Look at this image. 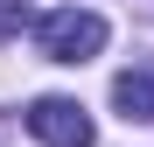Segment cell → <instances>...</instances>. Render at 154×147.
Masks as SVG:
<instances>
[{
  "label": "cell",
  "instance_id": "cell-1",
  "mask_svg": "<svg viewBox=\"0 0 154 147\" xmlns=\"http://www.w3.org/2000/svg\"><path fill=\"white\" fill-rule=\"evenodd\" d=\"M35 49H42L49 63H91L98 49H105V14H91V7L42 14V21H35Z\"/></svg>",
  "mask_w": 154,
  "mask_h": 147
},
{
  "label": "cell",
  "instance_id": "cell-2",
  "mask_svg": "<svg viewBox=\"0 0 154 147\" xmlns=\"http://www.w3.org/2000/svg\"><path fill=\"white\" fill-rule=\"evenodd\" d=\"M28 133L42 147H91V112L77 98H35L28 105Z\"/></svg>",
  "mask_w": 154,
  "mask_h": 147
},
{
  "label": "cell",
  "instance_id": "cell-3",
  "mask_svg": "<svg viewBox=\"0 0 154 147\" xmlns=\"http://www.w3.org/2000/svg\"><path fill=\"white\" fill-rule=\"evenodd\" d=\"M112 105H119V119H154V56H140L133 70L112 77Z\"/></svg>",
  "mask_w": 154,
  "mask_h": 147
},
{
  "label": "cell",
  "instance_id": "cell-4",
  "mask_svg": "<svg viewBox=\"0 0 154 147\" xmlns=\"http://www.w3.org/2000/svg\"><path fill=\"white\" fill-rule=\"evenodd\" d=\"M28 21H35V7H28V0H0V42H7V35H21Z\"/></svg>",
  "mask_w": 154,
  "mask_h": 147
}]
</instances>
